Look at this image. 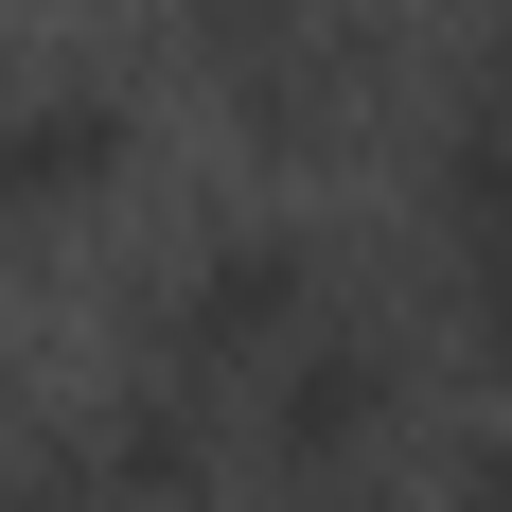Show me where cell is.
<instances>
[{
  "label": "cell",
  "instance_id": "cell-3",
  "mask_svg": "<svg viewBox=\"0 0 512 512\" xmlns=\"http://www.w3.org/2000/svg\"><path fill=\"white\" fill-rule=\"evenodd\" d=\"M407 407H424V336L354 283L230 424H248V477H265V495H336V477H371L389 442H407Z\"/></svg>",
  "mask_w": 512,
  "mask_h": 512
},
{
  "label": "cell",
  "instance_id": "cell-5",
  "mask_svg": "<svg viewBox=\"0 0 512 512\" xmlns=\"http://www.w3.org/2000/svg\"><path fill=\"white\" fill-rule=\"evenodd\" d=\"M71 460H89V495H106V512H212L230 477H248V442H230V407H195V389L124 371V389L71 424Z\"/></svg>",
  "mask_w": 512,
  "mask_h": 512
},
{
  "label": "cell",
  "instance_id": "cell-6",
  "mask_svg": "<svg viewBox=\"0 0 512 512\" xmlns=\"http://www.w3.org/2000/svg\"><path fill=\"white\" fill-rule=\"evenodd\" d=\"M442 230H512V0H477L442 36V106H424V248Z\"/></svg>",
  "mask_w": 512,
  "mask_h": 512
},
{
  "label": "cell",
  "instance_id": "cell-2",
  "mask_svg": "<svg viewBox=\"0 0 512 512\" xmlns=\"http://www.w3.org/2000/svg\"><path fill=\"white\" fill-rule=\"evenodd\" d=\"M336 301H354L336 230H301V212H212L195 248H177L142 301H124V336H142V371H159V389H195V407H248V389L301 354ZM230 442H248V424H230Z\"/></svg>",
  "mask_w": 512,
  "mask_h": 512
},
{
  "label": "cell",
  "instance_id": "cell-10",
  "mask_svg": "<svg viewBox=\"0 0 512 512\" xmlns=\"http://www.w3.org/2000/svg\"><path fill=\"white\" fill-rule=\"evenodd\" d=\"M230 512H389L371 477H336V495H230Z\"/></svg>",
  "mask_w": 512,
  "mask_h": 512
},
{
  "label": "cell",
  "instance_id": "cell-9",
  "mask_svg": "<svg viewBox=\"0 0 512 512\" xmlns=\"http://www.w3.org/2000/svg\"><path fill=\"white\" fill-rule=\"evenodd\" d=\"M442 512H512V424H477L460 460H442Z\"/></svg>",
  "mask_w": 512,
  "mask_h": 512
},
{
  "label": "cell",
  "instance_id": "cell-1",
  "mask_svg": "<svg viewBox=\"0 0 512 512\" xmlns=\"http://www.w3.org/2000/svg\"><path fill=\"white\" fill-rule=\"evenodd\" d=\"M159 53L195 71V106L248 159L318 177V159H354L389 124V89H407V0H159Z\"/></svg>",
  "mask_w": 512,
  "mask_h": 512
},
{
  "label": "cell",
  "instance_id": "cell-7",
  "mask_svg": "<svg viewBox=\"0 0 512 512\" xmlns=\"http://www.w3.org/2000/svg\"><path fill=\"white\" fill-rule=\"evenodd\" d=\"M442 336L477 371H512V230H442Z\"/></svg>",
  "mask_w": 512,
  "mask_h": 512
},
{
  "label": "cell",
  "instance_id": "cell-4",
  "mask_svg": "<svg viewBox=\"0 0 512 512\" xmlns=\"http://www.w3.org/2000/svg\"><path fill=\"white\" fill-rule=\"evenodd\" d=\"M124 195H142V89L106 53L0 71V230H89Z\"/></svg>",
  "mask_w": 512,
  "mask_h": 512
},
{
  "label": "cell",
  "instance_id": "cell-8",
  "mask_svg": "<svg viewBox=\"0 0 512 512\" xmlns=\"http://www.w3.org/2000/svg\"><path fill=\"white\" fill-rule=\"evenodd\" d=\"M0 512H106V495H89V460H71V424H53V442H18V460H0Z\"/></svg>",
  "mask_w": 512,
  "mask_h": 512
}]
</instances>
